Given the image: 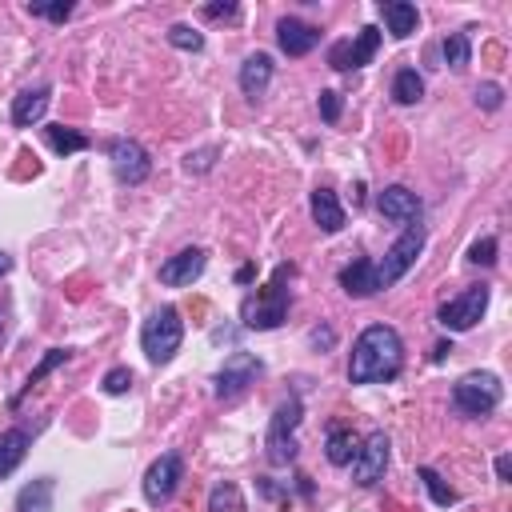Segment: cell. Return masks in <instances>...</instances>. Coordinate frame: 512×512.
<instances>
[{"label": "cell", "mask_w": 512, "mask_h": 512, "mask_svg": "<svg viewBox=\"0 0 512 512\" xmlns=\"http://www.w3.org/2000/svg\"><path fill=\"white\" fill-rule=\"evenodd\" d=\"M28 12H32V16H44V20H52V24H64V20L72 16V4H28Z\"/></svg>", "instance_id": "obj_34"}, {"label": "cell", "mask_w": 512, "mask_h": 512, "mask_svg": "<svg viewBox=\"0 0 512 512\" xmlns=\"http://www.w3.org/2000/svg\"><path fill=\"white\" fill-rule=\"evenodd\" d=\"M68 356H72L68 348H48V352H44V360H40V364H36V368L28 372V384H24V392L16 396V404H20V400H24V396H28V392H32V388H36V384H40V380H44V376L52 372V368H60V364H64Z\"/></svg>", "instance_id": "obj_28"}, {"label": "cell", "mask_w": 512, "mask_h": 512, "mask_svg": "<svg viewBox=\"0 0 512 512\" xmlns=\"http://www.w3.org/2000/svg\"><path fill=\"white\" fill-rule=\"evenodd\" d=\"M28 448H32V436L24 428H4L0 432V480L20 468V460L28 456Z\"/></svg>", "instance_id": "obj_21"}, {"label": "cell", "mask_w": 512, "mask_h": 512, "mask_svg": "<svg viewBox=\"0 0 512 512\" xmlns=\"http://www.w3.org/2000/svg\"><path fill=\"white\" fill-rule=\"evenodd\" d=\"M496 476H500V480H508V476H512V460H508V456H500V460H496Z\"/></svg>", "instance_id": "obj_39"}, {"label": "cell", "mask_w": 512, "mask_h": 512, "mask_svg": "<svg viewBox=\"0 0 512 512\" xmlns=\"http://www.w3.org/2000/svg\"><path fill=\"white\" fill-rule=\"evenodd\" d=\"M488 300H492V288H488V284H472V288H464L460 296L444 300V304L436 308V320H440L448 332H468V328H476L480 316L488 312Z\"/></svg>", "instance_id": "obj_7"}, {"label": "cell", "mask_w": 512, "mask_h": 512, "mask_svg": "<svg viewBox=\"0 0 512 512\" xmlns=\"http://www.w3.org/2000/svg\"><path fill=\"white\" fill-rule=\"evenodd\" d=\"M504 396V384L496 372H464L456 384H452V404L464 412V416H488Z\"/></svg>", "instance_id": "obj_6"}, {"label": "cell", "mask_w": 512, "mask_h": 512, "mask_svg": "<svg viewBox=\"0 0 512 512\" xmlns=\"http://www.w3.org/2000/svg\"><path fill=\"white\" fill-rule=\"evenodd\" d=\"M276 44L288 56H308L320 44V28H312V24L296 20V16H284V20H276Z\"/></svg>", "instance_id": "obj_15"}, {"label": "cell", "mask_w": 512, "mask_h": 512, "mask_svg": "<svg viewBox=\"0 0 512 512\" xmlns=\"http://www.w3.org/2000/svg\"><path fill=\"white\" fill-rule=\"evenodd\" d=\"M420 96H424V76L416 68H400L392 76V100L396 104H416Z\"/></svg>", "instance_id": "obj_24"}, {"label": "cell", "mask_w": 512, "mask_h": 512, "mask_svg": "<svg viewBox=\"0 0 512 512\" xmlns=\"http://www.w3.org/2000/svg\"><path fill=\"white\" fill-rule=\"evenodd\" d=\"M308 340H312V344H324V348H332L336 332H332V328H312V332H308Z\"/></svg>", "instance_id": "obj_38"}, {"label": "cell", "mask_w": 512, "mask_h": 512, "mask_svg": "<svg viewBox=\"0 0 512 512\" xmlns=\"http://www.w3.org/2000/svg\"><path fill=\"white\" fill-rule=\"evenodd\" d=\"M204 16H208V20H236L240 8H236V4H204Z\"/></svg>", "instance_id": "obj_37"}, {"label": "cell", "mask_w": 512, "mask_h": 512, "mask_svg": "<svg viewBox=\"0 0 512 512\" xmlns=\"http://www.w3.org/2000/svg\"><path fill=\"white\" fill-rule=\"evenodd\" d=\"M12 272V256L8 252H0V276H8Z\"/></svg>", "instance_id": "obj_42"}, {"label": "cell", "mask_w": 512, "mask_h": 512, "mask_svg": "<svg viewBox=\"0 0 512 512\" xmlns=\"http://www.w3.org/2000/svg\"><path fill=\"white\" fill-rule=\"evenodd\" d=\"M204 264H208L204 248H180L176 256H168V260L160 264V284H168V288H188L192 280H200Z\"/></svg>", "instance_id": "obj_14"}, {"label": "cell", "mask_w": 512, "mask_h": 512, "mask_svg": "<svg viewBox=\"0 0 512 512\" xmlns=\"http://www.w3.org/2000/svg\"><path fill=\"white\" fill-rule=\"evenodd\" d=\"M292 272H296L292 264H276L268 288L256 292V296H244V304H240V320H244V328L268 332V328H280V324H284L288 304H292V292H288Z\"/></svg>", "instance_id": "obj_2"}, {"label": "cell", "mask_w": 512, "mask_h": 512, "mask_svg": "<svg viewBox=\"0 0 512 512\" xmlns=\"http://www.w3.org/2000/svg\"><path fill=\"white\" fill-rule=\"evenodd\" d=\"M180 340H184V320H180V312L172 304L156 308L140 328V348H144V356L152 364H168L180 352Z\"/></svg>", "instance_id": "obj_3"}, {"label": "cell", "mask_w": 512, "mask_h": 512, "mask_svg": "<svg viewBox=\"0 0 512 512\" xmlns=\"http://www.w3.org/2000/svg\"><path fill=\"white\" fill-rule=\"evenodd\" d=\"M272 72H276L272 56H268V52H252V56L240 64V92H244L248 100H260L264 88L272 84Z\"/></svg>", "instance_id": "obj_17"}, {"label": "cell", "mask_w": 512, "mask_h": 512, "mask_svg": "<svg viewBox=\"0 0 512 512\" xmlns=\"http://www.w3.org/2000/svg\"><path fill=\"white\" fill-rule=\"evenodd\" d=\"M476 104H480L484 112H496V108L504 104V88H500V84H492V80H488V84H480V88H476Z\"/></svg>", "instance_id": "obj_33"}, {"label": "cell", "mask_w": 512, "mask_h": 512, "mask_svg": "<svg viewBox=\"0 0 512 512\" xmlns=\"http://www.w3.org/2000/svg\"><path fill=\"white\" fill-rule=\"evenodd\" d=\"M440 52H444V64H448L452 72L468 68V60H472V40H468V32H448L444 44H440Z\"/></svg>", "instance_id": "obj_27"}, {"label": "cell", "mask_w": 512, "mask_h": 512, "mask_svg": "<svg viewBox=\"0 0 512 512\" xmlns=\"http://www.w3.org/2000/svg\"><path fill=\"white\" fill-rule=\"evenodd\" d=\"M208 512H244V492H240V484H232V480L212 484V492H208Z\"/></svg>", "instance_id": "obj_26"}, {"label": "cell", "mask_w": 512, "mask_h": 512, "mask_svg": "<svg viewBox=\"0 0 512 512\" xmlns=\"http://www.w3.org/2000/svg\"><path fill=\"white\" fill-rule=\"evenodd\" d=\"M108 164H112V172H116L120 184H144L148 172H152L148 152H144L136 140H128V136L108 140Z\"/></svg>", "instance_id": "obj_10"}, {"label": "cell", "mask_w": 512, "mask_h": 512, "mask_svg": "<svg viewBox=\"0 0 512 512\" xmlns=\"http://www.w3.org/2000/svg\"><path fill=\"white\" fill-rule=\"evenodd\" d=\"M180 480H184V460H180V452H164V456L152 460L148 472H144V500H148V504H164V500L176 492Z\"/></svg>", "instance_id": "obj_12"}, {"label": "cell", "mask_w": 512, "mask_h": 512, "mask_svg": "<svg viewBox=\"0 0 512 512\" xmlns=\"http://www.w3.org/2000/svg\"><path fill=\"white\" fill-rule=\"evenodd\" d=\"M168 44L180 48V52H200V48H204V36H200L192 24H172V28H168Z\"/></svg>", "instance_id": "obj_30"}, {"label": "cell", "mask_w": 512, "mask_h": 512, "mask_svg": "<svg viewBox=\"0 0 512 512\" xmlns=\"http://www.w3.org/2000/svg\"><path fill=\"white\" fill-rule=\"evenodd\" d=\"M48 104H52V88H48V84L24 88V92L12 100V124H16V128H32V124H40L44 112H48Z\"/></svg>", "instance_id": "obj_16"}, {"label": "cell", "mask_w": 512, "mask_h": 512, "mask_svg": "<svg viewBox=\"0 0 512 512\" xmlns=\"http://www.w3.org/2000/svg\"><path fill=\"white\" fill-rule=\"evenodd\" d=\"M404 364V340L392 324H368L348 356V380L352 384H380L392 380Z\"/></svg>", "instance_id": "obj_1"}, {"label": "cell", "mask_w": 512, "mask_h": 512, "mask_svg": "<svg viewBox=\"0 0 512 512\" xmlns=\"http://www.w3.org/2000/svg\"><path fill=\"white\" fill-rule=\"evenodd\" d=\"M424 240H428L424 224H408V228L392 240V248L384 252V260L376 264V284H380V288L400 284V280L416 268V260H420V252H424Z\"/></svg>", "instance_id": "obj_4"}, {"label": "cell", "mask_w": 512, "mask_h": 512, "mask_svg": "<svg viewBox=\"0 0 512 512\" xmlns=\"http://www.w3.org/2000/svg\"><path fill=\"white\" fill-rule=\"evenodd\" d=\"M468 264H496V236H484V240H476L472 248H468Z\"/></svg>", "instance_id": "obj_32"}, {"label": "cell", "mask_w": 512, "mask_h": 512, "mask_svg": "<svg viewBox=\"0 0 512 512\" xmlns=\"http://www.w3.org/2000/svg\"><path fill=\"white\" fill-rule=\"evenodd\" d=\"M252 272H256V268H252V264H244V268L236 272V280H240V284H248V280H252Z\"/></svg>", "instance_id": "obj_41"}, {"label": "cell", "mask_w": 512, "mask_h": 512, "mask_svg": "<svg viewBox=\"0 0 512 512\" xmlns=\"http://www.w3.org/2000/svg\"><path fill=\"white\" fill-rule=\"evenodd\" d=\"M448 352H452V344H448V340H440V344H436V348H432V360H436V364H440V360H444V356H448Z\"/></svg>", "instance_id": "obj_40"}, {"label": "cell", "mask_w": 512, "mask_h": 512, "mask_svg": "<svg viewBox=\"0 0 512 512\" xmlns=\"http://www.w3.org/2000/svg\"><path fill=\"white\" fill-rule=\"evenodd\" d=\"M376 48H380V28H376V24H364V28L356 32V40H336V44L328 48V64H332L336 72H356V68L372 64Z\"/></svg>", "instance_id": "obj_8"}, {"label": "cell", "mask_w": 512, "mask_h": 512, "mask_svg": "<svg viewBox=\"0 0 512 512\" xmlns=\"http://www.w3.org/2000/svg\"><path fill=\"white\" fill-rule=\"evenodd\" d=\"M380 16H384V24H388V32L396 40H408L416 32V24H420L416 4H408V0H380Z\"/></svg>", "instance_id": "obj_20"}, {"label": "cell", "mask_w": 512, "mask_h": 512, "mask_svg": "<svg viewBox=\"0 0 512 512\" xmlns=\"http://www.w3.org/2000/svg\"><path fill=\"white\" fill-rule=\"evenodd\" d=\"M308 212H312V224H316L320 232H328V236L344 228V208H340V200H336L332 188H312Z\"/></svg>", "instance_id": "obj_18"}, {"label": "cell", "mask_w": 512, "mask_h": 512, "mask_svg": "<svg viewBox=\"0 0 512 512\" xmlns=\"http://www.w3.org/2000/svg\"><path fill=\"white\" fill-rule=\"evenodd\" d=\"M420 480H424V488H428V496H432V504H440V508H448V504H456V500H460V492H456L452 484H444V476H440L436 468H420Z\"/></svg>", "instance_id": "obj_29"}, {"label": "cell", "mask_w": 512, "mask_h": 512, "mask_svg": "<svg viewBox=\"0 0 512 512\" xmlns=\"http://www.w3.org/2000/svg\"><path fill=\"white\" fill-rule=\"evenodd\" d=\"M356 452H360V436H356L352 428H328V436H324V456H328V464L348 468V464L356 460Z\"/></svg>", "instance_id": "obj_22"}, {"label": "cell", "mask_w": 512, "mask_h": 512, "mask_svg": "<svg viewBox=\"0 0 512 512\" xmlns=\"http://www.w3.org/2000/svg\"><path fill=\"white\" fill-rule=\"evenodd\" d=\"M100 384H104V392H108V396H124V392L132 388V372L116 364V368H108V372H104V380H100Z\"/></svg>", "instance_id": "obj_31"}, {"label": "cell", "mask_w": 512, "mask_h": 512, "mask_svg": "<svg viewBox=\"0 0 512 512\" xmlns=\"http://www.w3.org/2000/svg\"><path fill=\"white\" fill-rule=\"evenodd\" d=\"M296 424H300V396H288L276 404L272 420H268V436H264V456L268 464H292L300 444H296Z\"/></svg>", "instance_id": "obj_5"}, {"label": "cell", "mask_w": 512, "mask_h": 512, "mask_svg": "<svg viewBox=\"0 0 512 512\" xmlns=\"http://www.w3.org/2000/svg\"><path fill=\"white\" fill-rule=\"evenodd\" d=\"M52 496H56V480L52 476H36L20 488L16 496V512H52Z\"/></svg>", "instance_id": "obj_23"}, {"label": "cell", "mask_w": 512, "mask_h": 512, "mask_svg": "<svg viewBox=\"0 0 512 512\" xmlns=\"http://www.w3.org/2000/svg\"><path fill=\"white\" fill-rule=\"evenodd\" d=\"M320 116H324L328 124H336V120H340V92H332V88H324V92H320Z\"/></svg>", "instance_id": "obj_36"}, {"label": "cell", "mask_w": 512, "mask_h": 512, "mask_svg": "<svg viewBox=\"0 0 512 512\" xmlns=\"http://www.w3.org/2000/svg\"><path fill=\"white\" fill-rule=\"evenodd\" d=\"M44 136H48L52 152H60V156H72V152H84L88 148V136L76 132V128H64V124H48Z\"/></svg>", "instance_id": "obj_25"}, {"label": "cell", "mask_w": 512, "mask_h": 512, "mask_svg": "<svg viewBox=\"0 0 512 512\" xmlns=\"http://www.w3.org/2000/svg\"><path fill=\"white\" fill-rule=\"evenodd\" d=\"M264 372V360L252 356V352H232L224 360V368L216 372V396L220 400H236L248 384H256V376Z\"/></svg>", "instance_id": "obj_11"}, {"label": "cell", "mask_w": 512, "mask_h": 512, "mask_svg": "<svg viewBox=\"0 0 512 512\" xmlns=\"http://www.w3.org/2000/svg\"><path fill=\"white\" fill-rule=\"evenodd\" d=\"M340 288H344L348 296H356V300L376 296V292H380V284H376V260L360 256V260L344 264V268H340Z\"/></svg>", "instance_id": "obj_19"}, {"label": "cell", "mask_w": 512, "mask_h": 512, "mask_svg": "<svg viewBox=\"0 0 512 512\" xmlns=\"http://www.w3.org/2000/svg\"><path fill=\"white\" fill-rule=\"evenodd\" d=\"M388 448H392V440H388V432H380V428L360 440V452H356V460L348 464V468H352V480H356L360 488H372L376 480H384Z\"/></svg>", "instance_id": "obj_9"}, {"label": "cell", "mask_w": 512, "mask_h": 512, "mask_svg": "<svg viewBox=\"0 0 512 512\" xmlns=\"http://www.w3.org/2000/svg\"><path fill=\"white\" fill-rule=\"evenodd\" d=\"M216 164V148H200V152H188L184 156V168L188 172H208Z\"/></svg>", "instance_id": "obj_35"}, {"label": "cell", "mask_w": 512, "mask_h": 512, "mask_svg": "<svg viewBox=\"0 0 512 512\" xmlns=\"http://www.w3.org/2000/svg\"><path fill=\"white\" fill-rule=\"evenodd\" d=\"M376 208H380V216L384 220H392V224H420V216H424V204H420V196L412 192V188H404V184H388L380 196H376Z\"/></svg>", "instance_id": "obj_13"}]
</instances>
